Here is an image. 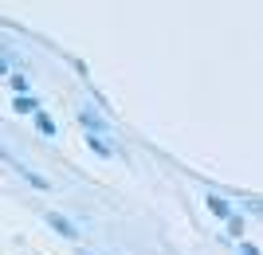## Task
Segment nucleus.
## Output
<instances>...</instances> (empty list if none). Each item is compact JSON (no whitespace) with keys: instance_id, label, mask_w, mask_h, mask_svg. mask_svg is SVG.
Returning a JSON list of instances; mask_svg holds the SVG:
<instances>
[{"instance_id":"obj_4","label":"nucleus","mask_w":263,"mask_h":255,"mask_svg":"<svg viewBox=\"0 0 263 255\" xmlns=\"http://www.w3.org/2000/svg\"><path fill=\"white\" fill-rule=\"evenodd\" d=\"M12 110H16V114H32V118H35L40 99H35V94H28V90H24V94H12Z\"/></svg>"},{"instance_id":"obj_9","label":"nucleus","mask_w":263,"mask_h":255,"mask_svg":"<svg viewBox=\"0 0 263 255\" xmlns=\"http://www.w3.org/2000/svg\"><path fill=\"white\" fill-rule=\"evenodd\" d=\"M12 90H16V94H24V90H28V87H32V83H28V75H24V71H12Z\"/></svg>"},{"instance_id":"obj_1","label":"nucleus","mask_w":263,"mask_h":255,"mask_svg":"<svg viewBox=\"0 0 263 255\" xmlns=\"http://www.w3.org/2000/svg\"><path fill=\"white\" fill-rule=\"evenodd\" d=\"M75 118H79V126H83V133H110V126H106V118H102L95 106H79L75 110Z\"/></svg>"},{"instance_id":"obj_2","label":"nucleus","mask_w":263,"mask_h":255,"mask_svg":"<svg viewBox=\"0 0 263 255\" xmlns=\"http://www.w3.org/2000/svg\"><path fill=\"white\" fill-rule=\"evenodd\" d=\"M8 165L16 169V173H20V177L28 181L32 189H40V192H47V189H51V181H47L44 173H35V169H28V165H24V161H16V157H8Z\"/></svg>"},{"instance_id":"obj_7","label":"nucleus","mask_w":263,"mask_h":255,"mask_svg":"<svg viewBox=\"0 0 263 255\" xmlns=\"http://www.w3.org/2000/svg\"><path fill=\"white\" fill-rule=\"evenodd\" d=\"M35 130L44 133V138H55V130H59V126H55V118L47 110H35Z\"/></svg>"},{"instance_id":"obj_6","label":"nucleus","mask_w":263,"mask_h":255,"mask_svg":"<svg viewBox=\"0 0 263 255\" xmlns=\"http://www.w3.org/2000/svg\"><path fill=\"white\" fill-rule=\"evenodd\" d=\"M87 145L99 157H114V142H106V133H87Z\"/></svg>"},{"instance_id":"obj_5","label":"nucleus","mask_w":263,"mask_h":255,"mask_svg":"<svg viewBox=\"0 0 263 255\" xmlns=\"http://www.w3.org/2000/svg\"><path fill=\"white\" fill-rule=\"evenodd\" d=\"M204 208H209L212 216H220V220H228L232 212H236V208L228 204V200H224V197H216V192H209V197H204Z\"/></svg>"},{"instance_id":"obj_11","label":"nucleus","mask_w":263,"mask_h":255,"mask_svg":"<svg viewBox=\"0 0 263 255\" xmlns=\"http://www.w3.org/2000/svg\"><path fill=\"white\" fill-rule=\"evenodd\" d=\"M236 251H240V255H259V247L248 244V240H240V247H236Z\"/></svg>"},{"instance_id":"obj_3","label":"nucleus","mask_w":263,"mask_h":255,"mask_svg":"<svg viewBox=\"0 0 263 255\" xmlns=\"http://www.w3.org/2000/svg\"><path fill=\"white\" fill-rule=\"evenodd\" d=\"M44 220H47V228H51V232L67 236V240H79V228H75V224H71V220H67L63 212H47Z\"/></svg>"},{"instance_id":"obj_12","label":"nucleus","mask_w":263,"mask_h":255,"mask_svg":"<svg viewBox=\"0 0 263 255\" xmlns=\"http://www.w3.org/2000/svg\"><path fill=\"white\" fill-rule=\"evenodd\" d=\"M79 255H90V251H79Z\"/></svg>"},{"instance_id":"obj_10","label":"nucleus","mask_w":263,"mask_h":255,"mask_svg":"<svg viewBox=\"0 0 263 255\" xmlns=\"http://www.w3.org/2000/svg\"><path fill=\"white\" fill-rule=\"evenodd\" d=\"M243 208L255 212V216H263V197H248V200H243Z\"/></svg>"},{"instance_id":"obj_8","label":"nucleus","mask_w":263,"mask_h":255,"mask_svg":"<svg viewBox=\"0 0 263 255\" xmlns=\"http://www.w3.org/2000/svg\"><path fill=\"white\" fill-rule=\"evenodd\" d=\"M224 224H228V232L236 236V240H243V216H240V212H232V216H228Z\"/></svg>"}]
</instances>
